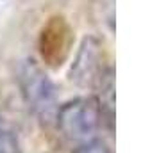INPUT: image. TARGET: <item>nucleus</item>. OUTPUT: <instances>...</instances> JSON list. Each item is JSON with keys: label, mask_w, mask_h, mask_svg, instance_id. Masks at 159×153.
<instances>
[{"label": "nucleus", "mask_w": 159, "mask_h": 153, "mask_svg": "<svg viewBox=\"0 0 159 153\" xmlns=\"http://www.w3.org/2000/svg\"><path fill=\"white\" fill-rule=\"evenodd\" d=\"M102 119H104V109L100 102L93 96L72 100L66 105L59 107L56 114V123L61 134L68 141L75 142L91 141L102 126Z\"/></svg>", "instance_id": "obj_1"}, {"label": "nucleus", "mask_w": 159, "mask_h": 153, "mask_svg": "<svg viewBox=\"0 0 159 153\" xmlns=\"http://www.w3.org/2000/svg\"><path fill=\"white\" fill-rule=\"evenodd\" d=\"M18 82L23 100L38 119L43 123L56 121V114L59 109L57 95L52 80L41 70V66H38L34 61H25L20 66Z\"/></svg>", "instance_id": "obj_2"}, {"label": "nucleus", "mask_w": 159, "mask_h": 153, "mask_svg": "<svg viewBox=\"0 0 159 153\" xmlns=\"http://www.w3.org/2000/svg\"><path fill=\"white\" fill-rule=\"evenodd\" d=\"M104 79H106V71H104L102 46L95 37H86L80 45L77 59L72 66L70 80L80 87H91L95 84H102Z\"/></svg>", "instance_id": "obj_3"}, {"label": "nucleus", "mask_w": 159, "mask_h": 153, "mask_svg": "<svg viewBox=\"0 0 159 153\" xmlns=\"http://www.w3.org/2000/svg\"><path fill=\"white\" fill-rule=\"evenodd\" d=\"M0 153H20V141L15 128L0 117Z\"/></svg>", "instance_id": "obj_4"}, {"label": "nucleus", "mask_w": 159, "mask_h": 153, "mask_svg": "<svg viewBox=\"0 0 159 153\" xmlns=\"http://www.w3.org/2000/svg\"><path fill=\"white\" fill-rule=\"evenodd\" d=\"M73 153H111L106 142H102L98 139H91V141H86L75 150Z\"/></svg>", "instance_id": "obj_5"}]
</instances>
